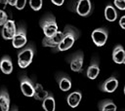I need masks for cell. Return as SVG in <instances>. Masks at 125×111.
Segmentation results:
<instances>
[{"label": "cell", "mask_w": 125, "mask_h": 111, "mask_svg": "<svg viewBox=\"0 0 125 111\" xmlns=\"http://www.w3.org/2000/svg\"><path fill=\"white\" fill-rule=\"evenodd\" d=\"M78 36H79V32L75 28H73L71 26H65L62 39L60 42V44L56 48L53 49V52L57 53V52L67 51L68 49H70L73 46L74 42L78 39Z\"/></svg>", "instance_id": "1"}, {"label": "cell", "mask_w": 125, "mask_h": 111, "mask_svg": "<svg viewBox=\"0 0 125 111\" xmlns=\"http://www.w3.org/2000/svg\"><path fill=\"white\" fill-rule=\"evenodd\" d=\"M34 47L32 45L23 46L18 54V64L21 68H26L32 61L34 56Z\"/></svg>", "instance_id": "2"}, {"label": "cell", "mask_w": 125, "mask_h": 111, "mask_svg": "<svg viewBox=\"0 0 125 111\" xmlns=\"http://www.w3.org/2000/svg\"><path fill=\"white\" fill-rule=\"evenodd\" d=\"M39 25L41 26L45 36H51L58 31V24L56 18L51 14L43 17L39 21Z\"/></svg>", "instance_id": "3"}, {"label": "cell", "mask_w": 125, "mask_h": 111, "mask_svg": "<svg viewBox=\"0 0 125 111\" xmlns=\"http://www.w3.org/2000/svg\"><path fill=\"white\" fill-rule=\"evenodd\" d=\"M27 37H26V29L21 24L17 28L14 37L12 38V45L16 49H21L26 45Z\"/></svg>", "instance_id": "4"}, {"label": "cell", "mask_w": 125, "mask_h": 111, "mask_svg": "<svg viewBox=\"0 0 125 111\" xmlns=\"http://www.w3.org/2000/svg\"><path fill=\"white\" fill-rule=\"evenodd\" d=\"M92 40L94 42V44L98 47H103L108 37V31L106 28L104 27H100V28H96L92 34H91Z\"/></svg>", "instance_id": "5"}, {"label": "cell", "mask_w": 125, "mask_h": 111, "mask_svg": "<svg viewBox=\"0 0 125 111\" xmlns=\"http://www.w3.org/2000/svg\"><path fill=\"white\" fill-rule=\"evenodd\" d=\"M62 36H63V31L58 30L55 34L51 36H45L42 40V45L43 47H49L54 49L60 44V42L62 39Z\"/></svg>", "instance_id": "6"}, {"label": "cell", "mask_w": 125, "mask_h": 111, "mask_svg": "<svg viewBox=\"0 0 125 111\" xmlns=\"http://www.w3.org/2000/svg\"><path fill=\"white\" fill-rule=\"evenodd\" d=\"M17 27L16 23L13 19H7L6 22L2 25V30H1V35L5 40H12L16 33Z\"/></svg>", "instance_id": "7"}, {"label": "cell", "mask_w": 125, "mask_h": 111, "mask_svg": "<svg viewBox=\"0 0 125 111\" xmlns=\"http://www.w3.org/2000/svg\"><path fill=\"white\" fill-rule=\"evenodd\" d=\"M20 87L21 91L23 93V95L27 97H31L34 92V84L32 81L26 77V76H21L20 79Z\"/></svg>", "instance_id": "8"}, {"label": "cell", "mask_w": 125, "mask_h": 111, "mask_svg": "<svg viewBox=\"0 0 125 111\" xmlns=\"http://www.w3.org/2000/svg\"><path fill=\"white\" fill-rule=\"evenodd\" d=\"M76 13L81 17H87L92 12V4L90 0H79L75 7Z\"/></svg>", "instance_id": "9"}, {"label": "cell", "mask_w": 125, "mask_h": 111, "mask_svg": "<svg viewBox=\"0 0 125 111\" xmlns=\"http://www.w3.org/2000/svg\"><path fill=\"white\" fill-rule=\"evenodd\" d=\"M117 88H118V80L114 76L107 78L99 86V89L104 92H113Z\"/></svg>", "instance_id": "10"}, {"label": "cell", "mask_w": 125, "mask_h": 111, "mask_svg": "<svg viewBox=\"0 0 125 111\" xmlns=\"http://www.w3.org/2000/svg\"><path fill=\"white\" fill-rule=\"evenodd\" d=\"M83 60L84 55L82 52H77L72 57L70 58V68L74 72H81L83 67Z\"/></svg>", "instance_id": "11"}, {"label": "cell", "mask_w": 125, "mask_h": 111, "mask_svg": "<svg viewBox=\"0 0 125 111\" xmlns=\"http://www.w3.org/2000/svg\"><path fill=\"white\" fill-rule=\"evenodd\" d=\"M112 59L117 64H123L125 62V51L121 45H117L112 51Z\"/></svg>", "instance_id": "12"}, {"label": "cell", "mask_w": 125, "mask_h": 111, "mask_svg": "<svg viewBox=\"0 0 125 111\" xmlns=\"http://www.w3.org/2000/svg\"><path fill=\"white\" fill-rule=\"evenodd\" d=\"M81 99H82V93L79 91H75V92H70L67 95L66 102H67V104H68L69 107L75 108V107L78 106V104L80 103Z\"/></svg>", "instance_id": "13"}, {"label": "cell", "mask_w": 125, "mask_h": 111, "mask_svg": "<svg viewBox=\"0 0 125 111\" xmlns=\"http://www.w3.org/2000/svg\"><path fill=\"white\" fill-rule=\"evenodd\" d=\"M0 108L2 111L10 110V95L5 88L0 90Z\"/></svg>", "instance_id": "14"}, {"label": "cell", "mask_w": 125, "mask_h": 111, "mask_svg": "<svg viewBox=\"0 0 125 111\" xmlns=\"http://www.w3.org/2000/svg\"><path fill=\"white\" fill-rule=\"evenodd\" d=\"M99 73H100L99 61L95 58V59H93V60H92L91 64L88 66L87 71H86V75H87V77H88L89 79L94 80V79H96V78L98 77Z\"/></svg>", "instance_id": "15"}, {"label": "cell", "mask_w": 125, "mask_h": 111, "mask_svg": "<svg viewBox=\"0 0 125 111\" xmlns=\"http://www.w3.org/2000/svg\"><path fill=\"white\" fill-rule=\"evenodd\" d=\"M0 69L4 74H11L13 71V62L9 56H4L0 60Z\"/></svg>", "instance_id": "16"}, {"label": "cell", "mask_w": 125, "mask_h": 111, "mask_svg": "<svg viewBox=\"0 0 125 111\" xmlns=\"http://www.w3.org/2000/svg\"><path fill=\"white\" fill-rule=\"evenodd\" d=\"M58 80V84H59V88L62 91V92H67L70 90L71 88V80L69 79L68 76L62 74L60 76L57 77Z\"/></svg>", "instance_id": "17"}, {"label": "cell", "mask_w": 125, "mask_h": 111, "mask_svg": "<svg viewBox=\"0 0 125 111\" xmlns=\"http://www.w3.org/2000/svg\"><path fill=\"white\" fill-rule=\"evenodd\" d=\"M48 92L46 90H44L43 86L39 83L35 84L34 85V92H33V95L32 97H34L36 100H43L47 95H48Z\"/></svg>", "instance_id": "18"}, {"label": "cell", "mask_w": 125, "mask_h": 111, "mask_svg": "<svg viewBox=\"0 0 125 111\" xmlns=\"http://www.w3.org/2000/svg\"><path fill=\"white\" fill-rule=\"evenodd\" d=\"M42 107L45 111H54L56 109V101L52 95H47L42 100Z\"/></svg>", "instance_id": "19"}, {"label": "cell", "mask_w": 125, "mask_h": 111, "mask_svg": "<svg viewBox=\"0 0 125 111\" xmlns=\"http://www.w3.org/2000/svg\"><path fill=\"white\" fill-rule=\"evenodd\" d=\"M104 17L108 21H114L117 18V12L112 5H107L104 8Z\"/></svg>", "instance_id": "20"}, {"label": "cell", "mask_w": 125, "mask_h": 111, "mask_svg": "<svg viewBox=\"0 0 125 111\" xmlns=\"http://www.w3.org/2000/svg\"><path fill=\"white\" fill-rule=\"evenodd\" d=\"M99 109L102 111H115L116 110V105L114 102L110 99H104L100 102L99 104Z\"/></svg>", "instance_id": "21"}, {"label": "cell", "mask_w": 125, "mask_h": 111, "mask_svg": "<svg viewBox=\"0 0 125 111\" xmlns=\"http://www.w3.org/2000/svg\"><path fill=\"white\" fill-rule=\"evenodd\" d=\"M42 0H29V6L33 11H39L42 8Z\"/></svg>", "instance_id": "22"}, {"label": "cell", "mask_w": 125, "mask_h": 111, "mask_svg": "<svg viewBox=\"0 0 125 111\" xmlns=\"http://www.w3.org/2000/svg\"><path fill=\"white\" fill-rule=\"evenodd\" d=\"M113 3L117 9H119L121 11L125 10V0H114Z\"/></svg>", "instance_id": "23"}, {"label": "cell", "mask_w": 125, "mask_h": 111, "mask_svg": "<svg viewBox=\"0 0 125 111\" xmlns=\"http://www.w3.org/2000/svg\"><path fill=\"white\" fill-rule=\"evenodd\" d=\"M26 5V0H16V4L14 7H16L18 10H22Z\"/></svg>", "instance_id": "24"}, {"label": "cell", "mask_w": 125, "mask_h": 111, "mask_svg": "<svg viewBox=\"0 0 125 111\" xmlns=\"http://www.w3.org/2000/svg\"><path fill=\"white\" fill-rule=\"evenodd\" d=\"M7 19H8V16L6 12L4 10H0V26H2L6 22Z\"/></svg>", "instance_id": "25"}, {"label": "cell", "mask_w": 125, "mask_h": 111, "mask_svg": "<svg viewBox=\"0 0 125 111\" xmlns=\"http://www.w3.org/2000/svg\"><path fill=\"white\" fill-rule=\"evenodd\" d=\"M119 25L122 29H125V17L124 16H122L121 18L119 19Z\"/></svg>", "instance_id": "26"}, {"label": "cell", "mask_w": 125, "mask_h": 111, "mask_svg": "<svg viewBox=\"0 0 125 111\" xmlns=\"http://www.w3.org/2000/svg\"><path fill=\"white\" fill-rule=\"evenodd\" d=\"M53 4H55L56 6H62L64 3V0H51Z\"/></svg>", "instance_id": "27"}, {"label": "cell", "mask_w": 125, "mask_h": 111, "mask_svg": "<svg viewBox=\"0 0 125 111\" xmlns=\"http://www.w3.org/2000/svg\"><path fill=\"white\" fill-rule=\"evenodd\" d=\"M7 4V0H0V10H4Z\"/></svg>", "instance_id": "28"}, {"label": "cell", "mask_w": 125, "mask_h": 111, "mask_svg": "<svg viewBox=\"0 0 125 111\" xmlns=\"http://www.w3.org/2000/svg\"><path fill=\"white\" fill-rule=\"evenodd\" d=\"M7 4H9V5H11V6H15L16 0H7Z\"/></svg>", "instance_id": "29"}]
</instances>
